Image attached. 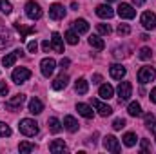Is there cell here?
I'll list each match as a JSON object with an SVG mask.
<instances>
[{
    "instance_id": "cell-38",
    "label": "cell",
    "mask_w": 156,
    "mask_h": 154,
    "mask_svg": "<svg viewBox=\"0 0 156 154\" xmlns=\"http://www.w3.org/2000/svg\"><path fill=\"white\" fill-rule=\"evenodd\" d=\"M5 136H11V129L4 121H0V138H5Z\"/></svg>"
},
{
    "instance_id": "cell-3",
    "label": "cell",
    "mask_w": 156,
    "mask_h": 154,
    "mask_svg": "<svg viewBox=\"0 0 156 154\" xmlns=\"http://www.w3.org/2000/svg\"><path fill=\"white\" fill-rule=\"evenodd\" d=\"M154 78H156L154 67L145 65V67H142V69L138 71V82H140V83H149V82H153Z\"/></svg>"
},
{
    "instance_id": "cell-13",
    "label": "cell",
    "mask_w": 156,
    "mask_h": 154,
    "mask_svg": "<svg viewBox=\"0 0 156 154\" xmlns=\"http://www.w3.org/2000/svg\"><path fill=\"white\" fill-rule=\"evenodd\" d=\"M64 16H66V9H64L62 4H53V5L49 7V18L60 20V18H64Z\"/></svg>"
},
{
    "instance_id": "cell-33",
    "label": "cell",
    "mask_w": 156,
    "mask_h": 154,
    "mask_svg": "<svg viewBox=\"0 0 156 154\" xmlns=\"http://www.w3.org/2000/svg\"><path fill=\"white\" fill-rule=\"evenodd\" d=\"M151 54H153L151 47H142V49H140V53H138V58H140V60H149V58H151Z\"/></svg>"
},
{
    "instance_id": "cell-10",
    "label": "cell",
    "mask_w": 156,
    "mask_h": 154,
    "mask_svg": "<svg viewBox=\"0 0 156 154\" xmlns=\"http://www.w3.org/2000/svg\"><path fill=\"white\" fill-rule=\"evenodd\" d=\"M91 103H93V107L98 111V114H100V116H104V118H105V116H111V114H113V109H111L107 103L100 102L98 98H93V100H91Z\"/></svg>"
},
{
    "instance_id": "cell-31",
    "label": "cell",
    "mask_w": 156,
    "mask_h": 154,
    "mask_svg": "<svg viewBox=\"0 0 156 154\" xmlns=\"http://www.w3.org/2000/svg\"><path fill=\"white\" fill-rule=\"evenodd\" d=\"M64 38L67 44H71V45H76L78 44V33L76 31H67L66 35H64Z\"/></svg>"
},
{
    "instance_id": "cell-37",
    "label": "cell",
    "mask_w": 156,
    "mask_h": 154,
    "mask_svg": "<svg viewBox=\"0 0 156 154\" xmlns=\"http://www.w3.org/2000/svg\"><path fill=\"white\" fill-rule=\"evenodd\" d=\"M140 151H142L144 154L151 152V142H149V140H145V138H144V140H140Z\"/></svg>"
},
{
    "instance_id": "cell-29",
    "label": "cell",
    "mask_w": 156,
    "mask_h": 154,
    "mask_svg": "<svg viewBox=\"0 0 156 154\" xmlns=\"http://www.w3.org/2000/svg\"><path fill=\"white\" fill-rule=\"evenodd\" d=\"M122 140H123V145L125 147H134L136 145V134L134 132H125Z\"/></svg>"
},
{
    "instance_id": "cell-45",
    "label": "cell",
    "mask_w": 156,
    "mask_h": 154,
    "mask_svg": "<svg viewBox=\"0 0 156 154\" xmlns=\"http://www.w3.org/2000/svg\"><path fill=\"white\" fill-rule=\"evenodd\" d=\"M151 102H153V103H156V87L151 91Z\"/></svg>"
},
{
    "instance_id": "cell-23",
    "label": "cell",
    "mask_w": 156,
    "mask_h": 154,
    "mask_svg": "<svg viewBox=\"0 0 156 154\" xmlns=\"http://www.w3.org/2000/svg\"><path fill=\"white\" fill-rule=\"evenodd\" d=\"M67 82H69V76L67 75H60V76L55 78V82H53V89H56V91H60V89H64L66 85H67Z\"/></svg>"
},
{
    "instance_id": "cell-19",
    "label": "cell",
    "mask_w": 156,
    "mask_h": 154,
    "mask_svg": "<svg viewBox=\"0 0 156 154\" xmlns=\"http://www.w3.org/2000/svg\"><path fill=\"white\" fill-rule=\"evenodd\" d=\"M51 47L56 53H64V40H62V37L58 33H53V37H51Z\"/></svg>"
},
{
    "instance_id": "cell-47",
    "label": "cell",
    "mask_w": 156,
    "mask_h": 154,
    "mask_svg": "<svg viewBox=\"0 0 156 154\" xmlns=\"http://www.w3.org/2000/svg\"><path fill=\"white\" fill-rule=\"evenodd\" d=\"M105 2H107V4H109V2H116V0H105Z\"/></svg>"
},
{
    "instance_id": "cell-21",
    "label": "cell",
    "mask_w": 156,
    "mask_h": 154,
    "mask_svg": "<svg viewBox=\"0 0 156 154\" xmlns=\"http://www.w3.org/2000/svg\"><path fill=\"white\" fill-rule=\"evenodd\" d=\"M44 111V103L40 102L38 98H31L29 100V113L31 114H40Z\"/></svg>"
},
{
    "instance_id": "cell-16",
    "label": "cell",
    "mask_w": 156,
    "mask_h": 154,
    "mask_svg": "<svg viewBox=\"0 0 156 154\" xmlns=\"http://www.w3.org/2000/svg\"><path fill=\"white\" fill-rule=\"evenodd\" d=\"M125 73H127V71H125V67H123V65H120V64H113V65L109 67V75L115 78V80H122V78L125 76Z\"/></svg>"
},
{
    "instance_id": "cell-28",
    "label": "cell",
    "mask_w": 156,
    "mask_h": 154,
    "mask_svg": "<svg viewBox=\"0 0 156 154\" xmlns=\"http://www.w3.org/2000/svg\"><path fill=\"white\" fill-rule=\"evenodd\" d=\"M89 45H91V47H94V49H98V51H102V49L105 47V42L100 38V37L93 35V37H89Z\"/></svg>"
},
{
    "instance_id": "cell-34",
    "label": "cell",
    "mask_w": 156,
    "mask_h": 154,
    "mask_svg": "<svg viewBox=\"0 0 156 154\" xmlns=\"http://www.w3.org/2000/svg\"><path fill=\"white\" fill-rule=\"evenodd\" d=\"M116 33L120 35V37L129 35V33H131V26H129V24H120V26L116 27Z\"/></svg>"
},
{
    "instance_id": "cell-42",
    "label": "cell",
    "mask_w": 156,
    "mask_h": 154,
    "mask_svg": "<svg viewBox=\"0 0 156 154\" xmlns=\"http://www.w3.org/2000/svg\"><path fill=\"white\" fill-rule=\"evenodd\" d=\"M42 49H44V53H49L53 47H51V44H49V40H44L42 42Z\"/></svg>"
},
{
    "instance_id": "cell-24",
    "label": "cell",
    "mask_w": 156,
    "mask_h": 154,
    "mask_svg": "<svg viewBox=\"0 0 156 154\" xmlns=\"http://www.w3.org/2000/svg\"><path fill=\"white\" fill-rule=\"evenodd\" d=\"M75 91H76L78 94H85L89 91V82L85 78H78L76 83H75Z\"/></svg>"
},
{
    "instance_id": "cell-12",
    "label": "cell",
    "mask_w": 156,
    "mask_h": 154,
    "mask_svg": "<svg viewBox=\"0 0 156 154\" xmlns=\"http://www.w3.org/2000/svg\"><path fill=\"white\" fill-rule=\"evenodd\" d=\"M20 56H24V51H22V49H15L13 53L5 54V56L2 58V64H4V67H11V65L16 62V58H20Z\"/></svg>"
},
{
    "instance_id": "cell-15",
    "label": "cell",
    "mask_w": 156,
    "mask_h": 154,
    "mask_svg": "<svg viewBox=\"0 0 156 154\" xmlns=\"http://www.w3.org/2000/svg\"><path fill=\"white\" fill-rule=\"evenodd\" d=\"M13 42V35L9 29H5L4 26H0V49H5L7 45H11Z\"/></svg>"
},
{
    "instance_id": "cell-22",
    "label": "cell",
    "mask_w": 156,
    "mask_h": 154,
    "mask_svg": "<svg viewBox=\"0 0 156 154\" xmlns=\"http://www.w3.org/2000/svg\"><path fill=\"white\" fill-rule=\"evenodd\" d=\"M98 94H100L104 100H109V98H113V94H115V89H113L109 83H104V85H100V91H98Z\"/></svg>"
},
{
    "instance_id": "cell-46",
    "label": "cell",
    "mask_w": 156,
    "mask_h": 154,
    "mask_svg": "<svg viewBox=\"0 0 156 154\" xmlns=\"http://www.w3.org/2000/svg\"><path fill=\"white\" fill-rule=\"evenodd\" d=\"M133 4H134V5H144L145 0H133Z\"/></svg>"
},
{
    "instance_id": "cell-6",
    "label": "cell",
    "mask_w": 156,
    "mask_h": 154,
    "mask_svg": "<svg viewBox=\"0 0 156 154\" xmlns=\"http://www.w3.org/2000/svg\"><path fill=\"white\" fill-rule=\"evenodd\" d=\"M140 22H142L144 29H147V31H153V29L156 27V16H154V13H153V11H145V13L142 15Z\"/></svg>"
},
{
    "instance_id": "cell-44",
    "label": "cell",
    "mask_w": 156,
    "mask_h": 154,
    "mask_svg": "<svg viewBox=\"0 0 156 154\" xmlns=\"http://www.w3.org/2000/svg\"><path fill=\"white\" fill-rule=\"evenodd\" d=\"M93 83H102V75H94L93 76Z\"/></svg>"
},
{
    "instance_id": "cell-5",
    "label": "cell",
    "mask_w": 156,
    "mask_h": 154,
    "mask_svg": "<svg viewBox=\"0 0 156 154\" xmlns=\"http://www.w3.org/2000/svg\"><path fill=\"white\" fill-rule=\"evenodd\" d=\"M118 15H120V18L131 20V18H134V16H136V9H134L131 4H125V2H122V4L118 5Z\"/></svg>"
},
{
    "instance_id": "cell-9",
    "label": "cell",
    "mask_w": 156,
    "mask_h": 154,
    "mask_svg": "<svg viewBox=\"0 0 156 154\" xmlns=\"http://www.w3.org/2000/svg\"><path fill=\"white\" fill-rule=\"evenodd\" d=\"M24 102H26V96H24V94H15L13 98H9V100L5 102V109H7V111H18Z\"/></svg>"
},
{
    "instance_id": "cell-27",
    "label": "cell",
    "mask_w": 156,
    "mask_h": 154,
    "mask_svg": "<svg viewBox=\"0 0 156 154\" xmlns=\"http://www.w3.org/2000/svg\"><path fill=\"white\" fill-rule=\"evenodd\" d=\"M15 29H16V31L20 33V38H22V40L26 38V37H27L29 33H35V31H37L35 27H24V26H22L20 22H15Z\"/></svg>"
},
{
    "instance_id": "cell-4",
    "label": "cell",
    "mask_w": 156,
    "mask_h": 154,
    "mask_svg": "<svg viewBox=\"0 0 156 154\" xmlns=\"http://www.w3.org/2000/svg\"><path fill=\"white\" fill-rule=\"evenodd\" d=\"M11 78H13V82L15 83H24L26 80H29L31 78V71L27 69V67H16L15 71H13V75H11Z\"/></svg>"
},
{
    "instance_id": "cell-1",
    "label": "cell",
    "mask_w": 156,
    "mask_h": 154,
    "mask_svg": "<svg viewBox=\"0 0 156 154\" xmlns=\"http://www.w3.org/2000/svg\"><path fill=\"white\" fill-rule=\"evenodd\" d=\"M18 129H20V132H22L24 136H29V138L38 134V123H37L35 120H31V118H24V120L20 121Z\"/></svg>"
},
{
    "instance_id": "cell-26",
    "label": "cell",
    "mask_w": 156,
    "mask_h": 154,
    "mask_svg": "<svg viewBox=\"0 0 156 154\" xmlns=\"http://www.w3.org/2000/svg\"><path fill=\"white\" fill-rule=\"evenodd\" d=\"M67 147H66V142L64 140H55V142H51L49 143V151L51 152H64Z\"/></svg>"
},
{
    "instance_id": "cell-2",
    "label": "cell",
    "mask_w": 156,
    "mask_h": 154,
    "mask_svg": "<svg viewBox=\"0 0 156 154\" xmlns=\"http://www.w3.org/2000/svg\"><path fill=\"white\" fill-rule=\"evenodd\" d=\"M26 15H27L31 20H38V18H42L44 11H42V7H40L35 0H29V2L26 4Z\"/></svg>"
},
{
    "instance_id": "cell-41",
    "label": "cell",
    "mask_w": 156,
    "mask_h": 154,
    "mask_svg": "<svg viewBox=\"0 0 156 154\" xmlns=\"http://www.w3.org/2000/svg\"><path fill=\"white\" fill-rule=\"evenodd\" d=\"M7 93H9V87L5 85V82H0V94H2V96H5Z\"/></svg>"
},
{
    "instance_id": "cell-40",
    "label": "cell",
    "mask_w": 156,
    "mask_h": 154,
    "mask_svg": "<svg viewBox=\"0 0 156 154\" xmlns=\"http://www.w3.org/2000/svg\"><path fill=\"white\" fill-rule=\"evenodd\" d=\"M37 49H38V44H37V40H31V42L27 44V51H29V53H37Z\"/></svg>"
},
{
    "instance_id": "cell-39",
    "label": "cell",
    "mask_w": 156,
    "mask_h": 154,
    "mask_svg": "<svg viewBox=\"0 0 156 154\" xmlns=\"http://www.w3.org/2000/svg\"><path fill=\"white\" fill-rule=\"evenodd\" d=\"M125 127V120L123 118H116L115 121H113V129L115 131H120V129H123Z\"/></svg>"
},
{
    "instance_id": "cell-20",
    "label": "cell",
    "mask_w": 156,
    "mask_h": 154,
    "mask_svg": "<svg viewBox=\"0 0 156 154\" xmlns=\"http://www.w3.org/2000/svg\"><path fill=\"white\" fill-rule=\"evenodd\" d=\"M73 29L76 31L78 35H83V33H87V31H89V24H87V20L78 18V20L73 22Z\"/></svg>"
},
{
    "instance_id": "cell-25",
    "label": "cell",
    "mask_w": 156,
    "mask_h": 154,
    "mask_svg": "<svg viewBox=\"0 0 156 154\" xmlns=\"http://www.w3.org/2000/svg\"><path fill=\"white\" fill-rule=\"evenodd\" d=\"M47 125H49V131H51L53 134H58V132L62 131V127H64L58 118H49V120H47Z\"/></svg>"
},
{
    "instance_id": "cell-14",
    "label": "cell",
    "mask_w": 156,
    "mask_h": 154,
    "mask_svg": "<svg viewBox=\"0 0 156 154\" xmlns=\"http://www.w3.org/2000/svg\"><path fill=\"white\" fill-rule=\"evenodd\" d=\"M96 15H98L100 18H104V20H109V18L115 16V11H113V7H111L109 4H102V5L96 7Z\"/></svg>"
},
{
    "instance_id": "cell-30",
    "label": "cell",
    "mask_w": 156,
    "mask_h": 154,
    "mask_svg": "<svg viewBox=\"0 0 156 154\" xmlns=\"http://www.w3.org/2000/svg\"><path fill=\"white\" fill-rule=\"evenodd\" d=\"M127 113L131 116H142V105L138 102H131L129 107H127Z\"/></svg>"
},
{
    "instance_id": "cell-36",
    "label": "cell",
    "mask_w": 156,
    "mask_h": 154,
    "mask_svg": "<svg viewBox=\"0 0 156 154\" xmlns=\"http://www.w3.org/2000/svg\"><path fill=\"white\" fill-rule=\"evenodd\" d=\"M96 29H98V33H100V35H111V31H113L109 24H98V26H96Z\"/></svg>"
},
{
    "instance_id": "cell-11",
    "label": "cell",
    "mask_w": 156,
    "mask_h": 154,
    "mask_svg": "<svg viewBox=\"0 0 156 154\" xmlns=\"http://www.w3.org/2000/svg\"><path fill=\"white\" fill-rule=\"evenodd\" d=\"M104 147L107 149V151H111V152L118 154L120 151H122V147H120V142H118V138H115V136H105L104 138Z\"/></svg>"
},
{
    "instance_id": "cell-43",
    "label": "cell",
    "mask_w": 156,
    "mask_h": 154,
    "mask_svg": "<svg viewBox=\"0 0 156 154\" xmlns=\"http://www.w3.org/2000/svg\"><path fill=\"white\" fill-rule=\"evenodd\" d=\"M69 64H71V60H69V58H62L60 67H62V69H67V67H69Z\"/></svg>"
},
{
    "instance_id": "cell-35",
    "label": "cell",
    "mask_w": 156,
    "mask_h": 154,
    "mask_svg": "<svg viewBox=\"0 0 156 154\" xmlns=\"http://www.w3.org/2000/svg\"><path fill=\"white\" fill-rule=\"evenodd\" d=\"M0 11H2L4 15H9V13L13 11V5H11L7 0H0Z\"/></svg>"
},
{
    "instance_id": "cell-17",
    "label": "cell",
    "mask_w": 156,
    "mask_h": 154,
    "mask_svg": "<svg viewBox=\"0 0 156 154\" xmlns=\"http://www.w3.org/2000/svg\"><path fill=\"white\" fill-rule=\"evenodd\" d=\"M76 111H78V114L80 116H83V118H87V120H91V118L94 116L93 107L87 105V103H76Z\"/></svg>"
},
{
    "instance_id": "cell-8",
    "label": "cell",
    "mask_w": 156,
    "mask_h": 154,
    "mask_svg": "<svg viewBox=\"0 0 156 154\" xmlns=\"http://www.w3.org/2000/svg\"><path fill=\"white\" fill-rule=\"evenodd\" d=\"M131 94H133V85H131V82H120V85H118V96H120V102L129 100Z\"/></svg>"
},
{
    "instance_id": "cell-32",
    "label": "cell",
    "mask_w": 156,
    "mask_h": 154,
    "mask_svg": "<svg viewBox=\"0 0 156 154\" xmlns=\"http://www.w3.org/2000/svg\"><path fill=\"white\" fill-rule=\"evenodd\" d=\"M18 151L20 152H31V151H35V143H31V142H20V145H18Z\"/></svg>"
},
{
    "instance_id": "cell-7",
    "label": "cell",
    "mask_w": 156,
    "mask_h": 154,
    "mask_svg": "<svg viewBox=\"0 0 156 154\" xmlns=\"http://www.w3.org/2000/svg\"><path fill=\"white\" fill-rule=\"evenodd\" d=\"M55 67H56V62H55L53 58H44V60L40 62V71H42V75L45 78H49L55 73Z\"/></svg>"
},
{
    "instance_id": "cell-18",
    "label": "cell",
    "mask_w": 156,
    "mask_h": 154,
    "mask_svg": "<svg viewBox=\"0 0 156 154\" xmlns=\"http://www.w3.org/2000/svg\"><path fill=\"white\" fill-rule=\"evenodd\" d=\"M62 125H64V129H66L67 132H76L78 131V121L73 116H66L64 121H62Z\"/></svg>"
}]
</instances>
